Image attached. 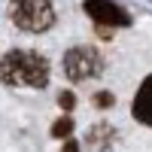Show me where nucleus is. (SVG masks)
<instances>
[{"label":"nucleus","instance_id":"f257e3e1","mask_svg":"<svg viewBox=\"0 0 152 152\" xmlns=\"http://www.w3.org/2000/svg\"><path fill=\"white\" fill-rule=\"evenodd\" d=\"M0 79L15 88H43L49 82V61L28 49L6 52L0 58Z\"/></svg>","mask_w":152,"mask_h":152},{"label":"nucleus","instance_id":"f03ea898","mask_svg":"<svg viewBox=\"0 0 152 152\" xmlns=\"http://www.w3.org/2000/svg\"><path fill=\"white\" fill-rule=\"evenodd\" d=\"M9 18L18 31L28 34H43L55 24V6L52 0H9Z\"/></svg>","mask_w":152,"mask_h":152},{"label":"nucleus","instance_id":"7ed1b4c3","mask_svg":"<svg viewBox=\"0 0 152 152\" xmlns=\"http://www.w3.org/2000/svg\"><path fill=\"white\" fill-rule=\"evenodd\" d=\"M100 70H104V58H100V52L94 46H73L64 55V73L73 82L94 79Z\"/></svg>","mask_w":152,"mask_h":152},{"label":"nucleus","instance_id":"20e7f679","mask_svg":"<svg viewBox=\"0 0 152 152\" xmlns=\"http://www.w3.org/2000/svg\"><path fill=\"white\" fill-rule=\"evenodd\" d=\"M85 12L91 15L100 28H125L131 24V15L113 0H85Z\"/></svg>","mask_w":152,"mask_h":152},{"label":"nucleus","instance_id":"39448f33","mask_svg":"<svg viewBox=\"0 0 152 152\" xmlns=\"http://www.w3.org/2000/svg\"><path fill=\"white\" fill-rule=\"evenodd\" d=\"M134 119L152 128V76L143 79L140 91H137V97H134Z\"/></svg>","mask_w":152,"mask_h":152},{"label":"nucleus","instance_id":"423d86ee","mask_svg":"<svg viewBox=\"0 0 152 152\" xmlns=\"http://www.w3.org/2000/svg\"><path fill=\"white\" fill-rule=\"evenodd\" d=\"M70 131H73V122H70L67 116H64V119H58V122L52 125V137H67Z\"/></svg>","mask_w":152,"mask_h":152},{"label":"nucleus","instance_id":"0eeeda50","mask_svg":"<svg viewBox=\"0 0 152 152\" xmlns=\"http://www.w3.org/2000/svg\"><path fill=\"white\" fill-rule=\"evenodd\" d=\"M94 104H97V107H110V104H113V97H110L107 91H100V94L94 97Z\"/></svg>","mask_w":152,"mask_h":152},{"label":"nucleus","instance_id":"6e6552de","mask_svg":"<svg viewBox=\"0 0 152 152\" xmlns=\"http://www.w3.org/2000/svg\"><path fill=\"white\" fill-rule=\"evenodd\" d=\"M61 107H67V110L73 107V94H70V91H64V94H61Z\"/></svg>","mask_w":152,"mask_h":152},{"label":"nucleus","instance_id":"1a4fd4ad","mask_svg":"<svg viewBox=\"0 0 152 152\" xmlns=\"http://www.w3.org/2000/svg\"><path fill=\"white\" fill-rule=\"evenodd\" d=\"M64 152H76V143H67V146H64Z\"/></svg>","mask_w":152,"mask_h":152}]
</instances>
